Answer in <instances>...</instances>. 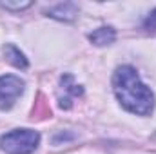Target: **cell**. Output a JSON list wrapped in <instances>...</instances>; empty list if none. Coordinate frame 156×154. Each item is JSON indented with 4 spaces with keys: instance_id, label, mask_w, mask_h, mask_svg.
Returning a JSON list of instances; mask_svg holds the SVG:
<instances>
[{
    "instance_id": "cell-1",
    "label": "cell",
    "mask_w": 156,
    "mask_h": 154,
    "mask_svg": "<svg viewBox=\"0 0 156 154\" xmlns=\"http://www.w3.org/2000/svg\"><path fill=\"white\" fill-rule=\"evenodd\" d=\"M113 89L118 102L134 114L147 116L154 109V94L140 80L138 73L131 65L118 67L113 76Z\"/></svg>"
},
{
    "instance_id": "cell-5",
    "label": "cell",
    "mask_w": 156,
    "mask_h": 154,
    "mask_svg": "<svg viewBox=\"0 0 156 154\" xmlns=\"http://www.w3.org/2000/svg\"><path fill=\"white\" fill-rule=\"evenodd\" d=\"M4 56L11 65H15L18 69H27V58L16 45H13V44L4 45Z\"/></svg>"
},
{
    "instance_id": "cell-6",
    "label": "cell",
    "mask_w": 156,
    "mask_h": 154,
    "mask_svg": "<svg viewBox=\"0 0 156 154\" xmlns=\"http://www.w3.org/2000/svg\"><path fill=\"white\" fill-rule=\"evenodd\" d=\"M47 13H49V16H53V18L69 22V20H73L78 15V7L75 4H71V2H66V4H58V5L51 7Z\"/></svg>"
},
{
    "instance_id": "cell-10",
    "label": "cell",
    "mask_w": 156,
    "mask_h": 154,
    "mask_svg": "<svg viewBox=\"0 0 156 154\" xmlns=\"http://www.w3.org/2000/svg\"><path fill=\"white\" fill-rule=\"evenodd\" d=\"M0 5H2V7H5V9H22V7H29L31 4H29V2H20V4H9V2H2Z\"/></svg>"
},
{
    "instance_id": "cell-4",
    "label": "cell",
    "mask_w": 156,
    "mask_h": 154,
    "mask_svg": "<svg viewBox=\"0 0 156 154\" xmlns=\"http://www.w3.org/2000/svg\"><path fill=\"white\" fill-rule=\"evenodd\" d=\"M83 94V89L75 83V78L71 75H64L60 78V89H58V103L62 109H69L73 105V98Z\"/></svg>"
},
{
    "instance_id": "cell-9",
    "label": "cell",
    "mask_w": 156,
    "mask_h": 154,
    "mask_svg": "<svg viewBox=\"0 0 156 154\" xmlns=\"http://www.w3.org/2000/svg\"><path fill=\"white\" fill-rule=\"evenodd\" d=\"M144 27H145L147 31H151V33H154L156 31V9L149 13V16H147L145 22H144Z\"/></svg>"
},
{
    "instance_id": "cell-2",
    "label": "cell",
    "mask_w": 156,
    "mask_h": 154,
    "mask_svg": "<svg viewBox=\"0 0 156 154\" xmlns=\"http://www.w3.org/2000/svg\"><path fill=\"white\" fill-rule=\"evenodd\" d=\"M40 143V134L31 129H16L0 138V147L7 154H31Z\"/></svg>"
},
{
    "instance_id": "cell-7",
    "label": "cell",
    "mask_w": 156,
    "mask_h": 154,
    "mask_svg": "<svg viewBox=\"0 0 156 154\" xmlns=\"http://www.w3.org/2000/svg\"><path fill=\"white\" fill-rule=\"evenodd\" d=\"M115 38H116V33H115L113 27H100V29H96V31H93L89 35V40L94 45H98V47H104V45L113 44Z\"/></svg>"
},
{
    "instance_id": "cell-8",
    "label": "cell",
    "mask_w": 156,
    "mask_h": 154,
    "mask_svg": "<svg viewBox=\"0 0 156 154\" xmlns=\"http://www.w3.org/2000/svg\"><path fill=\"white\" fill-rule=\"evenodd\" d=\"M35 114H37V118H45V116L51 114V109L45 105V100H44V96H40L38 103H37V109L33 111V118H35Z\"/></svg>"
},
{
    "instance_id": "cell-3",
    "label": "cell",
    "mask_w": 156,
    "mask_h": 154,
    "mask_svg": "<svg viewBox=\"0 0 156 154\" xmlns=\"http://www.w3.org/2000/svg\"><path fill=\"white\" fill-rule=\"evenodd\" d=\"M22 93H24V82L18 76L13 75L0 76V109L2 111L11 109Z\"/></svg>"
}]
</instances>
